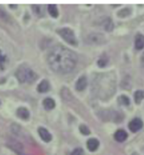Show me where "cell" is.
Masks as SVG:
<instances>
[{
    "instance_id": "obj_28",
    "label": "cell",
    "mask_w": 144,
    "mask_h": 155,
    "mask_svg": "<svg viewBox=\"0 0 144 155\" xmlns=\"http://www.w3.org/2000/svg\"><path fill=\"white\" fill-rule=\"evenodd\" d=\"M141 64H142V65L144 67V53L142 55V58H141Z\"/></svg>"
},
{
    "instance_id": "obj_26",
    "label": "cell",
    "mask_w": 144,
    "mask_h": 155,
    "mask_svg": "<svg viewBox=\"0 0 144 155\" xmlns=\"http://www.w3.org/2000/svg\"><path fill=\"white\" fill-rule=\"evenodd\" d=\"M83 153H84L83 150L80 147H78V148H76L75 150H73L70 155H83Z\"/></svg>"
},
{
    "instance_id": "obj_13",
    "label": "cell",
    "mask_w": 144,
    "mask_h": 155,
    "mask_svg": "<svg viewBox=\"0 0 144 155\" xmlns=\"http://www.w3.org/2000/svg\"><path fill=\"white\" fill-rule=\"evenodd\" d=\"M49 88H50L49 82L47 80H42V81L38 84V91L41 93H44V92H47L49 90Z\"/></svg>"
},
{
    "instance_id": "obj_9",
    "label": "cell",
    "mask_w": 144,
    "mask_h": 155,
    "mask_svg": "<svg viewBox=\"0 0 144 155\" xmlns=\"http://www.w3.org/2000/svg\"><path fill=\"white\" fill-rule=\"evenodd\" d=\"M87 77L86 76H80L79 79L77 80L76 83V88L77 91L79 92H81L83 91L85 88L87 87Z\"/></svg>"
},
{
    "instance_id": "obj_14",
    "label": "cell",
    "mask_w": 144,
    "mask_h": 155,
    "mask_svg": "<svg viewBox=\"0 0 144 155\" xmlns=\"http://www.w3.org/2000/svg\"><path fill=\"white\" fill-rule=\"evenodd\" d=\"M135 48L137 50L142 49L144 48V36L142 34H137L135 40Z\"/></svg>"
},
{
    "instance_id": "obj_4",
    "label": "cell",
    "mask_w": 144,
    "mask_h": 155,
    "mask_svg": "<svg viewBox=\"0 0 144 155\" xmlns=\"http://www.w3.org/2000/svg\"><path fill=\"white\" fill-rule=\"evenodd\" d=\"M57 32L69 44L74 45V46H76L78 44L75 33L71 29L67 28V27H64V28H60V29L57 30Z\"/></svg>"
},
{
    "instance_id": "obj_16",
    "label": "cell",
    "mask_w": 144,
    "mask_h": 155,
    "mask_svg": "<svg viewBox=\"0 0 144 155\" xmlns=\"http://www.w3.org/2000/svg\"><path fill=\"white\" fill-rule=\"evenodd\" d=\"M9 147H11L12 149H14L15 151L17 153H19V155H25L24 154V152H23V148H22V146L19 143H16V142H13L12 143L9 144Z\"/></svg>"
},
{
    "instance_id": "obj_22",
    "label": "cell",
    "mask_w": 144,
    "mask_h": 155,
    "mask_svg": "<svg viewBox=\"0 0 144 155\" xmlns=\"http://www.w3.org/2000/svg\"><path fill=\"white\" fill-rule=\"evenodd\" d=\"M108 62H109V59L104 55V56H103V57H101L100 59H98L97 64H98L99 67H104L106 64H108Z\"/></svg>"
},
{
    "instance_id": "obj_8",
    "label": "cell",
    "mask_w": 144,
    "mask_h": 155,
    "mask_svg": "<svg viewBox=\"0 0 144 155\" xmlns=\"http://www.w3.org/2000/svg\"><path fill=\"white\" fill-rule=\"evenodd\" d=\"M38 134L40 136V137L45 142V143H49L52 140V135L50 134V132L47 130L46 128L44 127H39L38 128Z\"/></svg>"
},
{
    "instance_id": "obj_10",
    "label": "cell",
    "mask_w": 144,
    "mask_h": 155,
    "mask_svg": "<svg viewBox=\"0 0 144 155\" xmlns=\"http://www.w3.org/2000/svg\"><path fill=\"white\" fill-rule=\"evenodd\" d=\"M87 147L88 148L89 151H96L97 148H98V147H99V142L96 138H90L89 140H87Z\"/></svg>"
},
{
    "instance_id": "obj_18",
    "label": "cell",
    "mask_w": 144,
    "mask_h": 155,
    "mask_svg": "<svg viewBox=\"0 0 144 155\" xmlns=\"http://www.w3.org/2000/svg\"><path fill=\"white\" fill-rule=\"evenodd\" d=\"M103 28H104L106 31H112L113 28H114L113 21H111L110 18H106L105 20L103 21Z\"/></svg>"
},
{
    "instance_id": "obj_6",
    "label": "cell",
    "mask_w": 144,
    "mask_h": 155,
    "mask_svg": "<svg viewBox=\"0 0 144 155\" xmlns=\"http://www.w3.org/2000/svg\"><path fill=\"white\" fill-rule=\"evenodd\" d=\"M87 42L93 45H101L106 42V38L103 34L93 32L87 37Z\"/></svg>"
},
{
    "instance_id": "obj_1",
    "label": "cell",
    "mask_w": 144,
    "mask_h": 155,
    "mask_svg": "<svg viewBox=\"0 0 144 155\" xmlns=\"http://www.w3.org/2000/svg\"><path fill=\"white\" fill-rule=\"evenodd\" d=\"M78 61L77 55L70 49L63 46L54 47L47 55V63L52 71L59 74L72 71Z\"/></svg>"
},
{
    "instance_id": "obj_27",
    "label": "cell",
    "mask_w": 144,
    "mask_h": 155,
    "mask_svg": "<svg viewBox=\"0 0 144 155\" xmlns=\"http://www.w3.org/2000/svg\"><path fill=\"white\" fill-rule=\"evenodd\" d=\"M5 59H6L5 56H4V55L3 54V53L0 51V67L4 65V63L5 62Z\"/></svg>"
},
{
    "instance_id": "obj_23",
    "label": "cell",
    "mask_w": 144,
    "mask_h": 155,
    "mask_svg": "<svg viewBox=\"0 0 144 155\" xmlns=\"http://www.w3.org/2000/svg\"><path fill=\"white\" fill-rule=\"evenodd\" d=\"M131 82V80L130 79H123L122 81V83H121V86H122V88H124V89H127V90H129V89H131V84L130 83Z\"/></svg>"
},
{
    "instance_id": "obj_29",
    "label": "cell",
    "mask_w": 144,
    "mask_h": 155,
    "mask_svg": "<svg viewBox=\"0 0 144 155\" xmlns=\"http://www.w3.org/2000/svg\"><path fill=\"white\" fill-rule=\"evenodd\" d=\"M0 104H1V102H0Z\"/></svg>"
},
{
    "instance_id": "obj_11",
    "label": "cell",
    "mask_w": 144,
    "mask_h": 155,
    "mask_svg": "<svg viewBox=\"0 0 144 155\" xmlns=\"http://www.w3.org/2000/svg\"><path fill=\"white\" fill-rule=\"evenodd\" d=\"M16 114L18 117L22 120H28L30 117V112L27 109H25L24 107H20L19 109H17Z\"/></svg>"
},
{
    "instance_id": "obj_12",
    "label": "cell",
    "mask_w": 144,
    "mask_h": 155,
    "mask_svg": "<svg viewBox=\"0 0 144 155\" xmlns=\"http://www.w3.org/2000/svg\"><path fill=\"white\" fill-rule=\"evenodd\" d=\"M128 137L126 131L124 130H118L114 133V139L119 142V143H123L124 141H126Z\"/></svg>"
},
{
    "instance_id": "obj_17",
    "label": "cell",
    "mask_w": 144,
    "mask_h": 155,
    "mask_svg": "<svg viewBox=\"0 0 144 155\" xmlns=\"http://www.w3.org/2000/svg\"><path fill=\"white\" fill-rule=\"evenodd\" d=\"M47 10H48V13L50 14L51 16L54 18H57L59 15V10L55 4H49L47 7Z\"/></svg>"
},
{
    "instance_id": "obj_2",
    "label": "cell",
    "mask_w": 144,
    "mask_h": 155,
    "mask_svg": "<svg viewBox=\"0 0 144 155\" xmlns=\"http://www.w3.org/2000/svg\"><path fill=\"white\" fill-rule=\"evenodd\" d=\"M92 91L95 96L106 101L116 91V76L114 72L97 74L92 83Z\"/></svg>"
},
{
    "instance_id": "obj_24",
    "label": "cell",
    "mask_w": 144,
    "mask_h": 155,
    "mask_svg": "<svg viewBox=\"0 0 144 155\" xmlns=\"http://www.w3.org/2000/svg\"><path fill=\"white\" fill-rule=\"evenodd\" d=\"M79 130H80V133H82L83 135L87 136V135L90 134V130L86 125H80V127H79Z\"/></svg>"
},
{
    "instance_id": "obj_7",
    "label": "cell",
    "mask_w": 144,
    "mask_h": 155,
    "mask_svg": "<svg viewBox=\"0 0 144 155\" xmlns=\"http://www.w3.org/2000/svg\"><path fill=\"white\" fill-rule=\"evenodd\" d=\"M143 126V122L139 118H135L129 123V129L132 132H136L141 130Z\"/></svg>"
},
{
    "instance_id": "obj_20",
    "label": "cell",
    "mask_w": 144,
    "mask_h": 155,
    "mask_svg": "<svg viewBox=\"0 0 144 155\" xmlns=\"http://www.w3.org/2000/svg\"><path fill=\"white\" fill-rule=\"evenodd\" d=\"M118 102L119 104L125 105V106H128L130 104V99L129 97L125 95H121L118 97Z\"/></svg>"
},
{
    "instance_id": "obj_15",
    "label": "cell",
    "mask_w": 144,
    "mask_h": 155,
    "mask_svg": "<svg viewBox=\"0 0 144 155\" xmlns=\"http://www.w3.org/2000/svg\"><path fill=\"white\" fill-rule=\"evenodd\" d=\"M42 104H43L44 109H47V110H51V109H54L55 102L51 97H46L42 102Z\"/></svg>"
},
{
    "instance_id": "obj_25",
    "label": "cell",
    "mask_w": 144,
    "mask_h": 155,
    "mask_svg": "<svg viewBox=\"0 0 144 155\" xmlns=\"http://www.w3.org/2000/svg\"><path fill=\"white\" fill-rule=\"evenodd\" d=\"M32 8H33L34 12L36 14H38L39 15H42V12H43V8H42L41 5H34L32 6Z\"/></svg>"
},
{
    "instance_id": "obj_5",
    "label": "cell",
    "mask_w": 144,
    "mask_h": 155,
    "mask_svg": "<svg viewBox=\"0 0 144 155\" xmlns=\"http://www.w3.org/2000/svg\"><path fill=\"white\" fill-rule=\"evenodd\" d=\"M99 115L103 121L121 122L124 118L122 114L114 110H103L99 114Z\"/></svg>"
},
{
    "instance_id": "obj_19",
    "label": "cell",
    "mask_w": 144,
    "mask_h": 155,
    "mask_svg": "<svg viewBox=\"0 0 144 155\" xmlns=\"http://www.w3.org/2000/svg\"><path fill=\"white\" fill-rule=\"evenodd\" d=\"M134 97H135V102L137 104H139L140 103L142 102V100L144 98V92L141 91V90H138V91H136L135 92Z\"/></svg>"
},
{
    "instance_id": "obj_3",
    "label": "cell",
    "mask_w": 144,
    "mask_h": 155,
    "mask_svg": "<svg viewBox=\"0 0 144 155\" xmlns=\"http://www.w3.org/2000/svg\"><path fill=\"white\" fill-rule=\"evenodd\" d=\"M15 76L21 83L31 84L38 79V75L27 66H21L16 71Z\"/></svg>"
},
{
    "instance_id": "obj_21",
    "label": "cell",
    "mask_w": 144,
    "mask_h": 155,
    "mask_svg": "<svg viewBox=\"0 0 144 155\" xmlns=\"http://www.w3.org/2000/svg\"><path fill=\"white\" fill-rule=\"evenodd\" d=\"M131 14V9L128 8H125L121 9V10H119L118 12V16L119 17H122V18H125V17L128 16L129 15Z\"/></svg>"
}]
</instances>
